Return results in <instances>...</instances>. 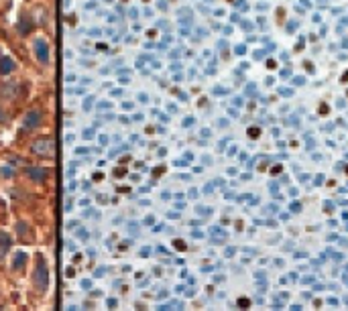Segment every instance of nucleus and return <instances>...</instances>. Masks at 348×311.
I'll return each mask as SVG.
<instances>
[{
    "instance_id": "1a4fd4ad",
    "label": "nucleus",
    "mask_w": 348,
    "mask_h": 311,
    "mask_svg": "<svg viewBox=\"0 0 348 311\" xmlns=\"http://www.w3.org/2000/svg\"><path fill=\"white\" fill-rule=\"evenodd\" d=\"M248 137L250 139H259L261 137V128H248Z\"/></svg>"
},
{
    "instance_id": "9d476101",
    "label": "nucleus",
    "mask_w": 348,
    "mask_h": 311,
    "mask_svg": "<svg viewBox=\"0 0 348 311\" xmlns=\"http://www.w3.org/2000/svg\"><path fill=\"white\" fill-rule=\"evenodd\" d=\"M0 244H2V246H8V244H10V238H8L4 232H0Z\"/></svg>"
},
{
    "instance_id": "423d86ee",
    "label": "nucleus",
    "mask_w": 348,
    "mask_h": 311,
    "mask_svg": "<svg viewBox=\"0 0 348 311\" xmlns=\"http://www.w3.org/2000/svg\"><path fill=\"white\" fill-rule=\"evenodd\" d=\"M14 69V61L8 57H0V73H10Z\"/></svg>"
},
{
    "instance_id": "20e7f679",
    "label": "nucleus",
    "mask_w": 348,
    "mask_h": 311,
    "mask_svg": "<svg viewBox=\"0 0 348 311\" xmlns=\"http://www.w3.org/2000/svg\"><path fill=\"white\" fill-rule=\"evenodd\" d=\"M41 124V112L39 110H29L25 116V128H37Z\"/></svg>"
},
{
    "instance_id": "2eb2a0df",
    "label": "nucleus",
    "mask_w": 348,
    "mask_h": 311,
    "mask_svg": "<svg viewBox=\"0 0 348 311\" xmlns=\"http://www.w3.org/2000/svg\"><path fill=\"white\" fill-rule=\"evenodd\" d=\"M2 120H4V112L0 110V122H2Z\"/></svg>"
},
{
    "instance_id": "6e6552de",
    "label": "nucleus",
    "mask_w": 348,
    "mask_h": 311,
    "mask_svg": "<svg viewBox=\"0 0 348 311\" xmlns=\"http://www.w3.org/2000/svg\"><path fill=\"white\" fill-rule=\"evenodd\" d=\"M16 90H18V86L16 84H6L4 88H2V96H8V98H12V96H16Z\"/></svg>"
},
{
    "instance_id": "39448f33",
    "label": "nucleus",
    "mask_w": 348,
    "mask_h": 311,
    "mask_svg": "<svg viewBox=\"0 0 348 311\" xmlns=\"http://www.w3.org/2000/svg\"><path fill=\"white\" fill-rule=\"evenodd\" d=\"M27 175H29L33 181L43 183V181H45V177H47V171H45V169H39V167H33V169L29 167V169H27Z\"/></svg>"
},
{
    "instance_id": "0eeeda50",
    "label": "nucleus",
    "mask_w": 348,
    "mask_h": 311,
    "mask_svg": "<svg viewBox=\"0 0 348 311\" xmlns=\"http://www.w3.org/2000/svg\"><path fill=\"white\" fill-rule=\"evenodd\" d=\"M25 262H27V257H25L23 252H18V255H14V259H12V268H14V270H16V268L21 270V268L25 266Z\"/></svg>"
},
{
    "instance_id": "9b49d317",
    "label": "nucleus",
    "mask_w": 348,
    "mask_h": 311,
    "mask_svg": "<svg viewBox=\"0 0 348 311\" xmlns=\"http://www.w3.org/2000/svg\"><path fill=\"white\" fill-rule=\"evenodd\" d=\"M238 305H240V307H248V305H250V299H240Z\"/></svg>"
},
{
    "instance_id": "f257e3e1",
    "label": "nucleus",
    "mask_w": 348,
    "mask_h": 311,
    "mask_svg": "<svg viewBox=\"0 0 348 311\" xmlns=\"http://www.w3.org/2000/svg\"><path fill=\"white\" fill-rule=\"evenodd\" d=\"M49 281H51V277H49V268L45 266L43 259H39L37 266H35V270H33V285H35L41 293H45V291L49 289Z\"/></svg>"
},
{
    "instance_id": "f8f14e48",
    "label": "nucleus",
    "mask_w": 348,
    "mask_h": 311,
    "mask_svg": "<svg viewBox=\"0 0 348 311\" xmlns=\"http://www.w3.org/2000/svg\"><path fill=\"white\" fill-rule=\"evenodd\" d=\"M283 12H285L283 8H277V18H279V23H281V18H283Z\"/></svg>"
},
{
    "instance_id": "f03ea898",
    "label": "nucleus",
    "mask_w": 348,
    "mask_h": 311,
    "mask_svg": "<svg viewBox=\"0 0 348 311\" xmlns=\"http://www.w3.org/2000/svg\"><path fill=\"white\" fill-rule=\"evenodd\" d=\"M31 153L39 157H53L55 153V141L53 139H39L31 145Z\"/></svg>"
},
{
    "instance_id": "7ed1b4c3",
    "label": "nucleus",
    "mask_w": 348,
    "mask_h": 311,
    "mask_svg": "<svg viewBox=\"0 0 348 311\" xmlns=\"http://www.w3.org/2000/svg\"><path fill=\"white\" fill-rule=\"evenodd\" d=\"M33 47H35V55H37V59H39L43 65H45V63H49V45H47V41H43V39H35Z\"/></svg>"
},
{
    "instance_id": "ddd939ff",
    "label": "nucleus",
    "mask_w": 348,
    "mask_h": 311,
    "mask_svg": "<svg viewBox=\"0 0 348 311\" xmlns=\"http://www.w3.org/2000/svg\"><path fill=\"white\" fill-rule=\"evenodd\" d=\"M320 112H322V114H326V112H328V106H326V104H322V106H320Z\"/></svg>"
},
{
    "instance_id": "4468645a",
    "label": "nucleus",
    "mask_w": 348,
    "mask_h": 311,
    "mask_svg": "<svg viewBox=\"0 0 348 311\" xmlns=\"http://www.w3.org/2000/svg\"><path fill=\"white\" fill-rule=\"evenodd\" d=\"M273 173H275V175L281 173V165H275V167H273Z\"/></svg>"
}]
</instances>
